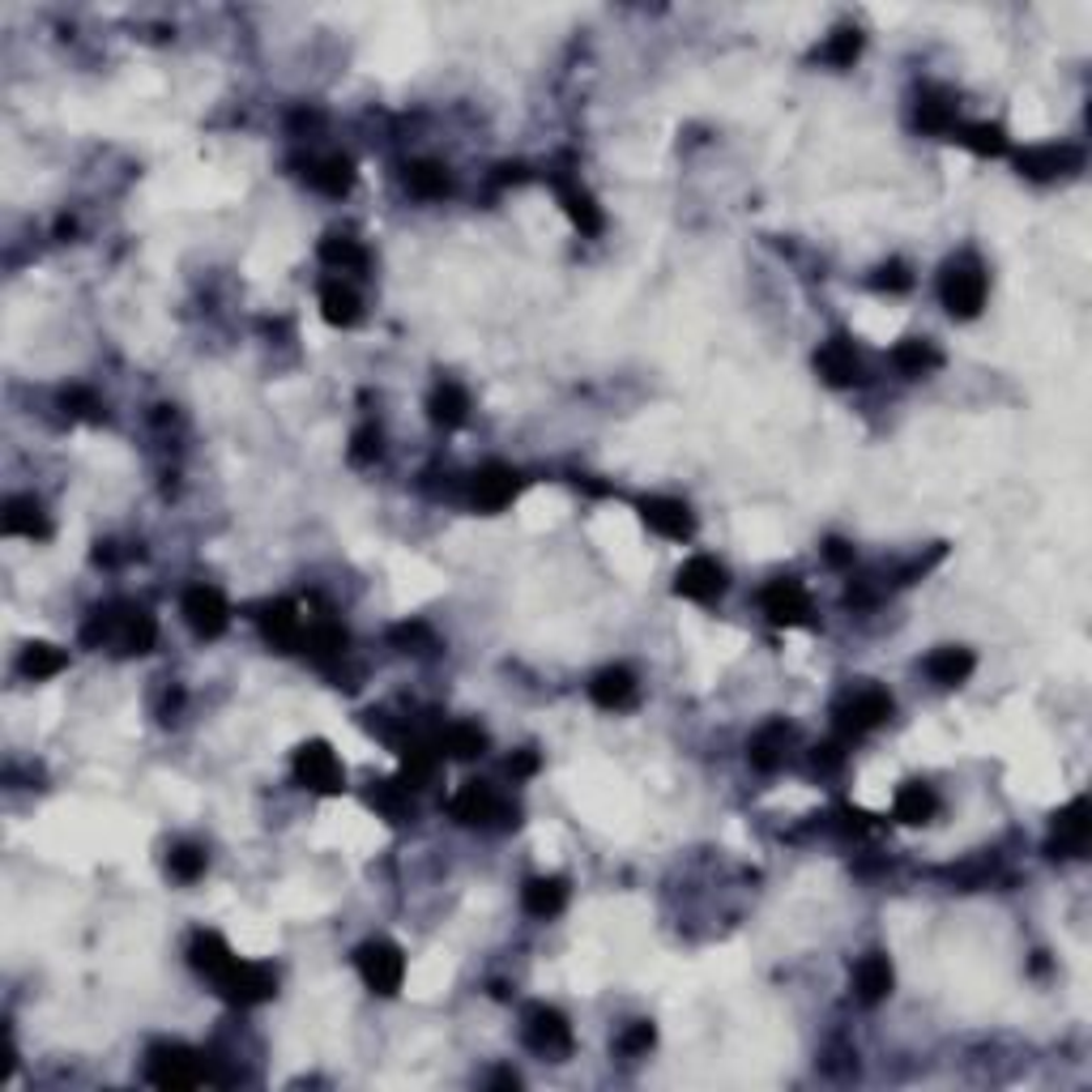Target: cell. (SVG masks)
I'll return each mask as SVG.
<instances>
[{
	"label": "cell",
	"mask_w": 1092,
	"mask_h": 1092,
	"mask_svg": "<svg viewBox=\"0 0 1092 1092\" xmlns=\"http://www.w3.org/2000/svg\"><path fill=\"white\" fill-rule=\"evenodd\" d=\"M261 627H265V636L274 640L278 649H291V645H299V640H303V623H299L295 606H286V602L270 606V611L261 615Z\"/></svg>",
	"instance_id": "cell-23"
},
{
	"label": "cell",
	"mask_w": 1092,
	"mask_h": 1092,
	"mask_svg": "<svg viewBox=\"0 0 1092 1092\" xmlns=\"http://www.w3.org/2000/svg\"><path fill=\"white\" fill-rule=\"evenodd\" d=\"M555 192H559V201H563V210H568V218L581 227L585 235H598L602 231V214H598V206H594V197L581 188V184H572V179H563V175H555Z\"/></svg>",
	"instance_id": "cell-13"
},
{
	"label": "cell",
	"mask_w": 1092,
	"mask_h": 1092,
	"mask_svg": "<svg viewBox=\"0 0 1092 1092\" xmlns=\"http://www.w3.org/2000/svg\"><path fill=\"white\" fill-rule=\"evenodd\" d=\"M526 1046L534 1054H547V1058H559L572 1050V1029L568 1020L551 1007H530L526 1011Z\"/></svg>",
	"instance_id": "cell-4"
},
{
	"label": "cell",
	"mask_w": 1092,
	"mask_h": 1092,
	"mask_svg": "<svg viewBox=\"0 0 1092 1092\" xmlns=\"http://www.w3.org/2000/svg\"><path fill=\"white\" fill-rule=\"evenodd\" d=\"M512 495H517V474H512L508 466H487V470H478L474 474V504L478 508H504V504H512Z\"/></svg>",
	"instance_id": "cell-14"
},
{
	"label": "cell",
	"mask_w": 1092,
	"mask_h": 1092,
	"mask_svg": "<svg viewBox=\"0 0 1092 1092\" xmlns=\"http://www.w3.org/2000/svg\"><path fill=\"white\" fill-rule=\"evenodd\" d=\"M453 815L462 819V823H491V819H499L504 815V798L491 790V786H466L457 798H453Z\"/></svg>",
	"instance_id": "cell-12"
},
{
	"label": "cell",
	"mask_w": 1092,
	"mask_h": 1092,
	"mask_svg": "<svg viewBox=\"0 0 1092 1092\" xmlns=\"http://www.w3.org/2000/svg\"><path fill=\"white\" fill-rule=\"evenodd\" d=\"M295 777H299L307 790L338 794V790H342V764H338V755H334L325 743H307V747L295 755Z\"/></svg>",
	"instance_id": "cell-5"
},
{
	"label": "cell",
	"mask_w": 1092,
	"mask_h": 1092,
	"mask_svg": "<svg viewBox=\"0 0 1092 1092\" xmlns=\"http://www.w3.org/2000/svg\"><path fill=\"white\" fill-rule=\"evenodd\" d=\"M393 640H398V645H406V649L414 645V654H427V649H431V631H427L423 623H402V627L393 631Z\"/></svg>",
	"instance_id": "cell-42"
},
{
	"label": "cell",
	"mask_w": 1092,
	"mask_h": 1092,
	"mask_svg": "<svg viewBox=\"0 0 1092 1092\" xmlns=\"http://www.w3.org/2000/svg\"><path fill=\"white\" fill-rule=\"evenodd\" d=\"M64 658L60 649H51V645H30L26 654H22V675H30V679H47V675H56V670H64Z\"/></svg>",
	"instance_id": "cell-36"
},
{
	"label": "cell",
	"mask_w": 1092,
	"mask_h": 1092,
	"mask_svg": "<svg viewBox=\"0 0 1092 1092\" xmlns=\"http://www.w3.org/2000/svg\"><path fill=\"white\" fill-rule=\"evenodd\" d=\"M0 530H5V534H22V538H43V534H47V521H43L39 504L22 495V499H9V504H5Z\"/></svg>",
	"instance_id": "cell-19"
},
{
	"label": "cell",
	"mask_w": 1092,
	"mask_h": 1092,
	"mask_svg": "<svg viewBox=\"0 0 1092 1092\" xmlns=\"http://www.w3.org/2000/svg\"><path fill=\"white\" fill-rule=\"evenodd\" d=\"M150 1079L158 1088H192V1084L206 1079V1067H201L197 1054H188L179 1046H158L150 1054Z\"/></svg>",
	"instance_id": "cell-6"
},
{
	"label": "cell",
	"mask_w": 1092,
	"mask_h": 1092,
	"mask_svg": "<svg viewBox=\"0 0 1092 1092\" xmlns=\"http://www.w3.org/2000/svg\"><path fill=\"white\" fill-rule=\"evenodd\" d=\"M909 282H914V278L905 274V265H901V261L883 265V270H879V278H875V286H887V291H905Z\"/></svg>",
	"instance_id": "cell-44"
},
{
	"label": "cell",
	"mask_w": 1092,
	"mask_h": 1092,
	"mask_svg": "<svg viewBox=\"0 0 1092 1092\" xmlns=\"http://www.w3.org/2000/svg\"><path fill=\"white\" fill-rule=\"evenodd\" d=\"M841 764H845V755H841L837 743H828V747L815 751V768H823V773H832V768H841Z\"/></svg>",
	"instance_id": "cell-45"
},
{
	"label": "cell",
	"mask_w": 1092,
	"mask_h": 1092,
	"mask_svg": "<svg viewBox=\"0 0 1092 1092\" xmlns=\"http://www.w3.org/2000/svg\"><path fill=\"white\" fill-rule=\"evenodd\" d=\"M359 973H363V982L376 994H393L402 986V978H406V960H402V951L393 943L376 939V943H367L359 951Z\"/></svg>",
	"instance_id": "cell-2"
},
{
	"label": "cell",
	"mask_w": 1092,
	"mask_h": 1092,
	"mask_svg": "<svg viewBox=\"0 0 1092 1092\" xmlns=\"http://www.w3.org/2000/svg\"><path fill=\"white\" fill-rule=\"evenodd\" d=\"M854 986H858V999H862V1003H879V999L892 990V965H887V956H862L858 969H854Z\"/></svg>",
	"instance_id": "cell-17"
},
{
	"label": "cell",
	"mask_w": 1092,
	"mask_h": 1092,
	"mask_svg": "<svg viewBox=\"0 0 1092 1092\" xmlns=\"http://www.w3.org/2000/svg\"><path fill=\"white\" fill-rule=\"evenodd\" d=\"M1084 841H1088V802L1075 798V802L1058 815V823H1054V850L1067 854V858H1075V854H1084Z\"/></svg>",
	"instance_id": "cell-15"
},
{
	"label": "cell",
	"mask_w": 1092,
	"mask_h": 1092,
	"mask_svg": "<svg viewBox=\"0 0 1092 1092\" xmlns=\"http://www.w3.org/2000/svg\"><path fill=\"white\" fill-rule=\"evenodd\" d=\"M764 611L773 615L777 623H802L811 611V598L798 581H773L764 590Z\"/></svg>",
	"instance_id": "cell-11"
},
{
	"label": "cell",
	"mask_w": 1092,
	"mask_h": 1092,
	"mask_svg": "<svg viewBox=\"0 0 1092 1092\" xmlns=\"http://www.w3.org/2000/svg\"><path fill=\"white\" fill-rule=\"evenodd\" d=\"M858 51H862L858 30H837V35L828 39V47H823V60H828V64H837V69H841V64H854Z\"/></svg>",
	"instance_id": "cell-38"
},
{
	"label": "cell",
	"mask_w": 1092,
	"mask_h": 1092,
	"mask_svg": "<svg viewBox=\"0 0 1092 1092\" xmlns=\"http://www.w3.org/2000/svg\"><path fill=\"white\" fill-rule=\"evenodd\" d=\"M1071 163H1079V154L1075 150H1058V146H1042V150H1029L1020 158L1024 175H1033V179H1050V175H1058Z\"/></svg>",
	"instance_id": "cell-27"
},
{
	"label": "cell",
	"mask_w": 1092,
	"mask_h": 1092,
	"mask_svg": "<svg viewBox=\"0 0 1092 1092\" xmlns=\"http://www.w3.org/2000/svg\"><path fill=\"white\" fill-rule=\"evenodd\" d=\"M406 188L414 192V197H423V201H435V197H444V192H448V171L440 163H414L406 171Z\"/></svg>",
	"instance_id": "cell-29"
},
{
	"label": "cell",
	"mask_w": 1092,
	"mask_h": 1092,
	"mask_svg": "<svg viewBox=\"0 0 1092 1092\" xmlns=\"http://www.w3.org/2000/svg\"><path fill=\"white\" fill-rule=\"evenodd\" d=\"M534 768H538V755H512V759H508V773H512V777H530Z\"/></svg>",
	"instance_id": "cell-46"
},
{
	"label": "cell",
	"mask_w": 1092,
	"mask_h": 1092,
	"mask_svg": "<svg viewBox=\"0 0 1092 1092\" xmlns=\"http://www.w3.org/2000/svg\"><path fill=\"white\" fill-rule=\"evenodd\" d=\"M786 743H790V730H786V726H768V730H764V734L751 743V764H755V768H764V773H768V768H777V764H781V751H786Z\"/></svg>",
	"instance_id": "cell-34"
},
{
	"label": "cell",
	"mask_w": 1092,
	"mask_h": 1092,
	"mask_svg": "<svg viewBox=\"0 0 1092 1092\" xmlns=\"http://www.w3.org/2000/svg\"><path fill=\"white\" fill-rule=\"evenodd\" d=\"M722 590H726V572H722L718 559L695 555V559H687V563L679 568V594H683V598H691V602H713Z\"/></svg>",
	"instance_id": "cell-8"
},
{
	"label": "cell",
	"mask_w": 1092,
	"mask_h": 1092,
	"mask_svg": "<svg viewBox=\"0 0 1092 1092\" xmlns=\"http://www.w3.org/2000/svg\"><path fill=\"white\" fill-rule=\"evenodd\" d=\"M918 124L930 128V133H947V128H956V107L943 94H926L918 103Z\"/></svg>",
	"instance_id": "cell-35"
},
{
	"label": "cell",
	"mask_w": 1092,
	"mask_h": 1092,
	"mask_svg": "<svg viewBox=\"0 0 1092 1092\" xmlns=\"http://www.w3.org/2000/svg\"><path fill=\"white\" fill-rule=\"evenodd\" d=\"M815 363H819V371H823L832 384H858V380H862V363H858V355H854V346H850L845 338L828 342Z\"/></svg>",
	"instance_id": "cell-16"
},
{
	"label": "cell",
	"mask_w": 1092,
	"mask_h": 1092,
	"mask_svg": "<svg viewBox=\"0 0 1092 1092\" xmlns=\"http://www.w3.org/2000/svg\"><path fill=\"white\" fill-rule=\"evenodd\" d=\"M320 307H325V320H334V325H355V320H359V295L342 278L325 282V291H320Z\"/></svg>",
	"instance_id": "cell-21"
},
{
	"label": "cell",
	"mask_w": 1092,
	"mask_h": 1092,
	"mask_svg": "<svg viewBox=\"0 0 1092 1092\" xmlns=\"http://www.w3.org/2000/svg\"><path fill=\"white\" fill-rule=\"evenodd\" d=\"M231 960H235V956H231V947H227L218 935H210V930H206V935H197V939H192V965H197L206 978H214V982H218V978L227 973V965H231Z\"/></svg>",
	"instance_id": "cell-22"
},
{
	"label": "cell",
	"mask_w": 1092,
	"mask_h": 1092,
	"mask_svg": "<svg viewBox=\"0 0 1092 1092\" xmlns=\"http://www.w3.org/2000/svg\"><path fill=\"white\" fill-rule=\"evenodd\" d=\"M887 713H892V700H887L883 691L866 687V691H858V695H850V700L841 704V730H845V734H866V730H875L879 722H887Z\"/></svg>",
	"instance_id": "cell-9"
},
{
	"label": "cell",
	"mask_w": 1092,
	"mask_h": 1092,
	"mask_svg": "<svg viewBox=\"0 0 1092 1092\" xmlns=\"http://www.w3.org/2000/svg\"><path fill=\"white\" fill-rule=\"evenodd\" d=\"M218 986H222V994L231 999V1003H243V1007H252V1003H265L270 994H274V973L265 969V965H252V960H231L227 965V973L218 978Z\"/></svg>",
	"instance_id": "cell-3"
},
{
	"label": "cell",
	"mask_w": 1092,
	"mask_h": 1092,
	"mask_svg": "<svg viewBox=\"0 0 1092 1092\" xmlns=\"http://www.w3.org/2000/svg\"><path fill=\"white\" fill-rule=\"evenodd\" d=\"M483 747H487V734L478 726H470V722H453V726H444V734H440V751L457 755V759H474V755H483Z\"/></svg>",
	"instance_id": "cell-24"
},
{
	"label": "cell",
	"mask_w": 1092,
	"mask_h": 1092,
	"mask_svg": "<svg viewBox=\"0 0 1092 1092\" xmlns=\"http://www.w3.org/2000/svg\"><path fill=\"white\" fill-rule=\"evenodd\" d=\"M320 256H325V265H334L342 274H359L367 265V252L350 235H329L325 243H320Z\"/></svg>",
	"instance_id": "cell-25"
},
{
	"label": "cell",
	"mask_w": 1092,
	"mask_h": 1092,
	"mask_svg": "<svg viewBox=\"0 0 1092 1092\" xmlns=\"http://www.w3.org/2000/svg\"><path fill=\"white\" fill-rule=\"evenodd\" d=\"M376 453H380V431L363 427V431L355 435V448H350V457H355V462H371Z\"/></svg>",
	"instance_id": "cell-43"
},
{
	"label": "cell",
	"mask_w": 1092,
	"mask_h": 1092,
	"mask_svg": "<svg viewBox=\"0 0 1092 1092\" xmlns=\"http://www.w3.org/2000/svg\"><path fill=\"white\" fill-rule=\"evenodd\" d=\"M563 901H568V892H563L559 879H534V883L526 887V909H530L534 918H555V914L563 909Z\"/></svg>",
	"instance_id": "cell-28"
},
{
	"label": "cell",
	"mask_w": 1092,
	"mask_h": 1092,
	"mask_svg": "<svg viewBox=\"0 0 1092 1092\" xmlns=\"http://www.w3.org/2000/svg\"><path fill=\"white\" fill-rule=\"evenodd\" d=\"M828 559H832V563H850V559H854V551H850L845 542H828Z\"/></svg>",
	"instance_id": "cell-47"
},
{
	"label": "cell",
	"mask_w": 1092,
	"mask_h": 1092,
	"mask_svg": "<svg viewBox=\"0 0 1092 1092\" xmlns=\"http://www.w3.org/2000/svg\"><path fill=\"white\" fill-rule=\"evenodd\" d=\"M939 295H943V303H947L951 316H978L982 303H986V274H982L973 261H951V265L943 270Z\"/></svg>",
	"instance_id": "cell-1"
},
{
	"label": "cell",
	"mask_w": 1092,
	"mask_h": 1092,
	"mask_svg": "<svg viewBox=\"0 0 1092 1092\" xmlns=\"http://www.w3.org/2000/svg\"><path fill=\"white\" fill-rule=\"evenodd\" d=\"M303 645L316 662H338L342 649H346V631L338 623H316V627L303 631Z\"/></svg>",
	"instance_id": "cell-26"
},
{
	"label": "cell",
	"mask_w": 1092,
	"mask_h": 1092,
	"mask_svg": "<svg viewBox=\"0 0 1092 1092\" xmlns=\"http://www.w3.org/2000/svg\"><path fill=\"white\" fill-rule=\"evenodd\" d=\"M930 815H935V794H930L926 786H905L901 794H896V819L926 823Z\"/></svg>",
	"instance_id": "cell-32"
},
{
	"label": "cell",
	"mask_w": 1092,
	"mask_h": 1092,
	"mask_svg": "<svg viewBox=\"0 0 1092 1092\" xmlns=\"http://www.w3.org/2000/svg\"><path fill=\"white\" fill-rule=\"evenodd\" d=\"M171 875L175 879H197L201 871H206V854L201 850H192V845H179V850H171Z\"/></svg>",
	"instance_id": "cell-40"
},
{
	"label": "cell",
	"mask_w": 1092,
	"mask_h": 1092,
	"mask_svg": "<svg viewBox=\"0 0 1092 1092\" xmlns=\"http://www.w3.org/2000/svg\"><path fill=\"white\" fill-rule=\"evenodd\" d=\"M956 137L965 142L969 150H978V154H1003V128H994V124H973V128H960Z\"/></svg>",
	"instance_id": "cell-37"
},
{
	"label": "cell",
	"mask_w": 1092,
	"mask_h": 1092,
	"mask_svg": "<svg viewBox=\"0 0 1092 1092\" xmlns=\"http://www.w3.org/2000/svg\"><path fill=\"white\" fill-rule=\"evenodd\" d=\"M590 695L602 704V709H623V704H631V695H636V679L623 666H611V670H602L594 679Z\"/></svg>",
	"instance_id": "cell-18"
},
{
	"label": "cell",
	"mask_w": 1092,
	"mask_h": 1092,
	"mask_svg": "<svg viewBox=\"0 0 1092 1092\" xmlns=\"http://www.w3.org/2000/svg\"><path fill=\"white\" fill-rule=\"evenodd\" d=\"M654 1046V1024H645V1020H636L631 1029L619 1037V1054H645Z\"/></svg>",
	"instance_id": "cell-41"
},
{
	"label": "cell",
	"mask_w": 1092,
	"mask_h": 1092,
	"mask_svg": "<svg viewBox=\"0 0 1092 1092\" xmlns=\"http://www.w3.org/2000/svg\"><path fill=\"white\" fill-rule=\"evenodd\" d=\"M350 179H355V171H350V158H338V154L312 167V184H316L320 192H329V197H342V192L350 188Z\"/></svg>",
	"instance_id": "cell-31"
},
{
	"label": "cell",
	"mask_w": 1092,
	"mask_h": 1092,
	"mask_svg": "<svg viewBox=\"0 0 1092 1092\" xmlns=\"http://www.w3.org/2000/svg\"><path fill=\"white\" fill-rule=\"evenodd\" d=\"M926 675H930L935 683H943V687L965 683V679L973 675V654H969V649H939V654L926 658Z\"/></svg>",
	"instance_id": "cell-20"
},
{
	"label": "cell",
	"mask_w": 1092,
	"mask_h": 1092,
	"mask_svg": "<svg viewBox=\"0 0 1092 1092\" xmlns=\"http://www.w3.org/2000/svg\"><path fill=\"white\" fill-rule=\"evenodd\" d=\"M371 802L384 811V815H406L410 811V786H402V781H384L376 794H371Z\"/></svg>",
	"instance_id": "cell-39"
},
{
	"label": "cell",
	"mask_w": 1092,
	"mask_h": 1092,
	"mask_svg": "<svg viewBox=\"0 0 1092 1092\" xmlns=\"http://www.w3.org/2000/svg\"><path fill=\"white\" fill-rule=\"evenodd\" d=\"M466 410H470V398H466L462 384H440L435 398H431V414H435V423L457 427V423L466 419Z\"/></svg>",
	"instance_id": "cell-30"
},
{
	"label": "cell",
	"mask_w": 1092,
	"mask_h": 1092,
	"mask_svg": "<svg viewBox=\"0 0 1092 1092\" xmlns=\"http://www.w3.org/2000/svg\"><path fill=\"white\" fill-rule=\"evenodd\" d=\"M645 526L654 530V534H662V538H687L691 534V512H687V504L683 499H670V495H654V499H645Z\"/></svg>",
	"instance_id": "cell-10"
},
{
	"label": "cell",
	"mask_w": 1092,
	"mask_h": 1092,
	"mask_svg": "<svg viewBox=\"0 0 1092 1092\" xmlns=\"http://www.w3.org/2000/svg\"><path fill=\"white\" fill-rule=\"evenodd\" d=\"M892 359H896V367H901L905 376H926V371L939 367V350L930 342H901Z\"/></svg>",
	"instance_id": "cell-33"
},
{
	"label": "cell",
	"mask_w": 1092,
	"mask_h": 1092,
	"mask_svg": "<svg viewBox=\"0 0 1092 1092\" xmlns=\"http://www.w3.org/2000/svg\"><path fill=\"white\" fill-rule=\"evenodd\" d=\"M184 619H188V627L197 631V636H218V631L227 627V602H222V594L210 590V585H192V590L184 594Z\"/></svg>",
	"instance_id": "cell-7"
}]
</instances>
